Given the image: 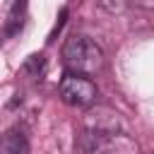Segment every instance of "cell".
Returning a JSON list of instances; mask_svg holds the SVG:
<instances>
[{
  "label": "cell",
  "instance_id": "cell-1",
  "mask_svg": "<svg viewBox=\"0 0 154 154\" xmlns=\"http://www.w3.org/2000/svg\"><path fill=\"white\" fill-rule=\"evenodd\" d=\"M63 63L67 72L91 77L103 67V51L89 36H70L63 46Z\"/></svg>",
  "mask_w": 154,
  "mask_h": 154
},
{
  "label": "cell",
  "instance_id": "cell-2",
  "mask_svg": "<svg viewBox=\"0 0 154 154\" xmlns=\"http://www.w3.org/2000/svg\"><path fill=\"white\" fill-rule=\"evenodd\" d=\"M58 91H60V99L72 108H89L99 96L96 84L87 75H77V72H65Z\"/></svg>",
  "mask_w": 154,
  "mask_h": 154
},
{
  "label": "cell",
  "instance_id": "cell-3",
  "mask_svg": "<svg viewBox=\"0 0 154 154\" xmlns=\"http://www.w3.org/2000/svg\"><path fill=\"white\" fill-rule=\"evenodd\" d=\"M118 130V116L108 108L94 111L87 116V132L91 137H111Z\"/></svg>",
  "mask_w": 154,
  "mask_h": 154
},
{
  "label": "cell",
  "instance_id": "cell-4",
  "mask_svg": "<svg viewBox=\"0 0 154 154\" xmlns=\"http://www.w3.org/2000/svg\"><path fill=\"white\" fill-rule=\"evenodd\" d=\"M2 154H29V140L24 130L19 128L7 130V135L2 137Z\"/></svg>",
  "mask_w": 154,
  "mask_h": 154
},
{
  "label": "cell",
  "instance_id": "cell-5",
  "mask_svg": "<svg viewBox=\"0 0 154 154\" xmlns=\"http://www.w3.org/2000/svg\"><path fill=\"white\" fill-rule=\"evenodd\" d=\"M96 2H99V7H103L106 12L118 14V12H123V10L128 7V2H130V0H96Z\"/></svg>",
  "mask_w": 154,
  "mask_h": 154
},
{
  "label": "cell",
  "instance_id": "cell-6",
  "mask_svg": "<svg viewBox=\"0 0 154 154\" xmlns=\"http://www.w3.org/2000/svg\"><path fill=\"white\" fill-rule=\"evenodd\" d=\"M130 2H135L140 7H154V0H130Z\"/></svg>",
  "mask_w": 154,
  "mask_h": 154
},
{
  "label": "cell",
  "instance_id": "cell-7",
  "mask_svg": "<svg viewBox=\"0 0 154 154\" xmlns=\"http://www.w3.org/2000/svg\"><path fill=\"white\" fill-rule=\"evenodd\" d=\"M101 154H113V152H101Z\"/></svg>",
  "mask_w": 154,
  "mask_h": 154
}]
</instances>
